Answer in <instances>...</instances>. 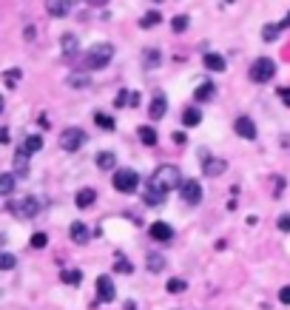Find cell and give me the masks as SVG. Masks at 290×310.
Segmentation results:
<instances>
[{"label": "cell", "instance_id": "1", "mask_svg": "<svg viewBox=\"0 0 290 310\" xmlns=\"http://www.w3.org/2000/svg\"><path fill=\"white\" fill-rule=\"evenodd\" d=\"M111 57H114L111 43H97V46H91V49L86 51L83 66H86V71H100V68H105L108 63H111Z\"/></svg>", "mask_w": 290, "mask_h": 310}, {"label": "cell", "instance_id": "2", "mask_svg": "<svg viewBox=\"0 0 290 310\" xmlns=\"http://www.w3.org/2000/svg\"><path fill=\"white\" fill-rule=\"evenodd\" d=\"M247 77H250L253 83H270V80L276 77V63H273L270 57H259V60L250 66Z\"/></svg>", "mask_w": 290, "mask_h": 310}, {"label": "cell", "instance_id": "3", "mask_svg": "<svg viewBox=\"0 0 290 310\" xmlns=\"http://www.w3.org/2000/svg\"><path fill=\"white\" fill-rule=\"evenodd\" d=\"M179 168L177 165H160V168L154 171V183L157 185H162L165 191H173V188H179L182 185V179H179Z\"/></svg>", "mask_w": 290, "mask_h": 310}, {"label": "cell", "instance_id": "4", "mask_svg": "<svg viewBox=\"0 0 290 310\" xmlns=\"http://www.w3.org/2000/svg\"><path fill=\"white\" fill-rule=\"evenodd\" d=\"M9 211L17 219H31V216L40 213V199L37 196H20V199H14L12 205H9Z\"/></svg>", "mask_w": 290, "mask_h": 310}, {"label": "cell", "instance_id": "5", "mask_svg": "<svg viewBox=\"0 0 290 310\" xmlns=\"http://www.w3.org/2000/svg\"><path fill=\"white\" fill-rule=\"evenodd\" d=\"M114 188L120 191V194H134L137 188H140V174L131 168H120L117 174H114Z\"/></svg>", "mask_w": 290, "mask_h": 310}, {"label": "cell", "instance_id": "6", "mask_svg": "<svg viewBox=\"0 0 290 310\" xmlns=\"http://www.w3.org/2000/svg\"><path fill=\"white\" fill-rule=\"evenodd\" d=\"M83 145H86V131H83V128H66V131L60 134V148L63 151L74 154V151H80Z\"/></svg>", "mask_w": 290, "mask_h": 310}, {"label": "cell", "instance_id": "7", "mask_svg": "<svg viewBox=\"0 0 290 310\" xmlns=\"http://www.w3.org/2000/svg\"><path fill=\"white\" fill-rule=\"evenodd\" d=\"M179 194H182V199H185L188 205H199V202H202V185H199L197 179H182Z\"/></svg>", "mask_w": 290, "mask_h": 310}, {"label": "cell", "instance_id": "8", "mask_svg": "<svg viewBox=\"0 0 290 310\" xmlns=\"http://www.w3.org/2000/svg\"><path fill=\"white\" fill-rule=\"evenodd\" d=\"M114 296H117V287H114L111 276H97V302H114Z\"/></svg>", "mask_w": 290, "mask_h": 310}, {"label": "cell", "instance_id": "9", "mask_svg": "<svg viewBox=\"0 0 290 310\" xmlns=\"http://www.w3.org/2000/svg\"><path fill=\"white\" fill-rule=\"evenodd\" d=\"M165 196H168V191L162 188V185H157L154 179H151V183L145 185V194H142V199H145V205L157 208V205H162V202H165Z\"/></svg>", "mask_w": 290, "mask_h": 310}, {"label": "cell", "instance_id": "10", "mask_svg": "<svg viewBox=\"0 0 290 310\" xmlns=\"http://www.w3.org/2000/svg\"><path fill=\"white\" fill-rule=\"evenodd\" d=\"M225 168H228L225 159L210 157V154H202V174L205 176H219V174H225Z\"/></svg>", "mask_w": 290, "mask_h": 310}, {"label": "cell", "instance_id": "11", "mask_svg": "<svg viewBox=\"0 0 290 310\" xmlns=\"http://www.w3.org/2000/svg\"><path fill=\"white\" fill-rule=\"evenodd\" d=\"M234 131L242 140H256V122H253L250 117H239V120L234 122Z\"/></svg>", "mask_w": 290, "mask_h": 310}, {"label": "cell", "instance_id": "12", "mask_svg": "<svg viewBox=\"0 0 290 310\" xmlns=\"http://www.w3.org/2000/svg\"><path fill=\"white\" fill-rule=\"evenodd\" d=\"M148 233H151L154 242H171L173 239V228L168 225V222H154V225L148 228Z\"/></svg>", "mask_w": 290, "mask_h": 310}, {"label": "cell", "instance_id": "13", "mask_svg": "<svg viewBox=\"0 0 290 310\" xmlns=\"http://www.w3.org/2000/svg\"><path fill=\"white\" fill-rule=\"evenodd\" d=\"M68 236H71V242H77V245H88L91 231H88L86 222H71V228H68Z\"/></svg>", "mask_w": 290, "mask_h": 310}, {"label": "cell", "instance_id": "14", "mask_svg": "<svg viewBox=\"0 0 290 310\" xmlns=\"http://www.w3.org/2000/svg\"><path fill=\"white\" fill-rule=\"evenodd\" d=\"M214 94H216V85L210 83V80H202V83L194 88V100H197V103H208V100H214Z\"/></svg>", "mask_w": 290, "mask_h": 310}, {"label": "cell", "instance_id": "15", "mask_svg": "<svg viewBox=\"0 0 290 310\" xmlns=\"http://www.w3.org/2000/svg\"><path fill=\"white\" fill-rule=\"evenodd\" d=\"M168 111V100L165 94H154V100H151V108H148V117L151 120H162Z\"/></svg>", "mask_w": 290, "mask_h": 310}, {"label": "cell", "instance_id": "16", "mask_svg": "<svg viewBox=\"0 0 290 310\" xmlns=\"http://www.w3.org/2000/svg\"><path fill=\"white\" fill-rule=\"evenodd\" d=\"M202 66L208 68V71H225L228 68V63H225L222 54H216V51H208V54L202 57Z\"/></svg>", "mask_w": 290, "mask_h": 310}, {"label": "cell", "instance_id": "17", "mask_svg": "<svg viewBox=\"0 0 290 310\" xmlns=\"http://www.w3.org/2000/svg\"><path fill=\"white\" fill-rule=\"evenodd\" d=\"M68 9H71V0H46V12L51 17H66Z\"/></svg>", "mask_w": 290, "mask_h": 310}, {"label": "cell", "instance_id": "18", "mask_svg": "<svg viewBox=\"0 0 290 310\" xmlns=\"http://www.w3.org/2000/svg\"><path fill=\"white\" fill-rule=\"evenodd\" d=\"M94 202H97V191H94V188H80V191H77V196H74L77 208H91Z\"/></svg>", "mask_w": 290, "mask_h": 310}, {"label": "cell", "instance_id": "19", "mask_svg": "<svg viewBox=\"0 0 290 310\" xmlns=\"http://www.w3.org/2000/svg\"><path fill=\"white\" fill-rule=\"evenodd\" d=\"M137 134H140L142 145H157V140H160V134H157L151 125H140V128H137Z\"/></svg>", "mask_w": 290, "mask_h": 310}, {"label": "cell", "instance_id": "20", "mask_svg": "<svg viewBox=\"0 0 290 310\" xmlns=\"http://www.w3.org/2000/svg\"><path fill=\"white\" fill-rule=\"evenodd\" d=\"M202 122V108H185L182 111V125L185 128H194Z\"/></svg>", "mask_w": 290, "mask_h": 310}, {"label": "cell", "instance_id": "21", "mask_svg": "<svg viewBox=\"0 0 290 310\" xmlns=\"http://www.w3.org/2000/svg\"><path fill=\"white\" fill-rule=\"evenodd\" d=\"M142 63H145V68H157L162 63V51L160 49H145L142 51Z\"/></svg>", "mask_w": 290, "mask_h": 310}, {"label": "cell", "instance_id": "22", "mask_svg": "<svg viewBox=\"0 0 290 310\" xmlns=\"http://www.w3.org/2000/svg\"><path fill=\"white\" fill-rule=\"evenodd\" d=\"M114 165H117V157H114L111 151H100V154H97V168H103V171H111Z\"/></svg>", "mask_w": 290, "mask_h": 310}, {"label": "cell", "instance_id": "23", "mask_svg": "<svg viewBox=\"0 0 290 310\" xmlns=\"http://www.w3.org/2000/svg\"><path fill=\"white\" fill-rule=\"evenodd\" d=\"M160 23H162V14H160V12H145V14L140 17V26H142V29H154V26H160Z\"/></svg>", "mask_w": 290, "mask_h": 310}, {"label": "cell", "instance_id": "24", "mask_svg": "<svg viewBox=\"0 0 290 310\" xmlns=\"http://www.w3.org/2000/svg\"><path fill=\"white\" fill-rule=\"evenodd\" d=\"M43 148V137H37V134H31V137H26V142H23V151L29 154H34V151H40Z\"/></svg>", "mask_w": 290, "mask_h": 310}, {"label": "cell", "instance_id": "25", "mask_svg": "<svg viewBox=\"0 0 290 310\" xmlns=\"http://www.w3.org/2000/svg\"><path fill=\"white\" fill-rule=\"evenodd\" d=\"M14 171H17L20 176H26V171H29V154L20 148L17 151V157H14Z\"/></svg>", "mask_w": 290, "mask_h": 310}, {"label": "cell", "instance_id": "26", "mask_svg": "<svg viewBox=\"0 0 290 310\" xmlns=\"http://www.w3.org/2000/svg\"><path fill=\"white\" fill-rule=\"evenodd\" d=\"M60 49H63V54H74L77 51V37L74 34H63V40H60Z\"/></svg>", "mask_w": 290, "mask_h": 310}, {"label": "cell", "instance_id": "27", "mask_svg": "<svg viewBox=\"0 0 290 310\" xmlns=\"http://www.w3.org/2000/svg\"><path fill=\"white\" fill-rule=\"evenodd\" d=\"M14 191V174H0V196H9Z\"/></svg>", "mask_w": 290, "mask_h": 310}, {"label": "cell", "instance_id": "28", "mask_svg": "<svg viewBox=\"0 0 290 310\" xmlns=\"http://www.w3.org/2000/svg\"><path fill=\"white\" fill-rule=\"evenodd\" d=\"M148 270H151V273H160V270H165V256L148 253Z\"/></svg>", "mask_w": 290, "mask_h": 310}, {"label": "cell", "instance_id": "29", "mask_svg": "<svg viewBox=\"0 0 290 310\" xmlns=\"http://www.w3.org/2000/svg\"><path fill=\"white\" fill-rule=\"evenodd\" d=\"M279 34H282V26H279V23H273V26L267 23L265 29H262V40H265V43H273Z\"/></svg>", "mask_w": 290, "mask_h": 310}, {"label": "cell", "instance_id": "30", "mask_svg": "<svg viewBox=\"0 0 290 310\" xmlns=\"http://www.w3.org/2000/svg\"><path fill=\"white\" fill-rule=\"evenodd\" d=\"M165 290H168V293H185V290H188V282L179 279V276H173V279H168Z\"/></svg>", "mask_w": 290, "mask_h": 310}, {"label": "cell", "instance_id": "31", "mask_svg": "<svg viewBox=\"0 0 290 310\" xmlns=\"http://www.w3.org/2000/svg\"><path fill=\"white\" fill-rule=\"evenodd\" d=\"M94 122H97L100 128H105V131H114V128H117V120L108 117V114H94Z\"/></svg>", "mask_w": 290, "mask_h": 310}, {"label": "cell", "instance_id": "32", "mask_svg": "<svg viewBox=\"0 0 290 310\" xmlns=\"http://www.w3.org/2000/svg\"><path fill=\"white\" fill-rule=\"evenodd\" d=\"M60 279L66 282V285H80V282H83V273H80V270H74V268H71V270H63V273H60Z\"/></svg>", "mask_w": 290, "mask_h": 310}, {"label": "cell", "instance_id": "33", "mask_svg": "<svg viewBox=\"0 0 290 310\" xmlns=\"http://www.w3.org/2000/svg\"><path fill=\"white\" fill-rule=\"evenodd\" d=\"M14 265H17L14 253H9V250H0V270H12Z\"/></svg>", "mask_w": 290, "mask_h": 310}, {"label": "cell", "instance_id": "34", "mask_svg": "<svg viewBox=\"0 0 290 310\" xmlns=\"http://www.w3.org/2000/svg\"><path fill=\"white\" fill-rule=\"evenodd\" d=\"M68 85H71V88H86V85H91V80H88V74H71V77H68Z\"/></svg>", "mask_w": 290, "mask_h": 310}, {"label": "cell", "instance_id": "35", "mask_svg": "<svg viewBox=\"0 0 290 310\" xmlns=\"http://www.w3.org/2000/svg\"><path fill=\"white\" fill-rule=\"evenodd\" d=\"M114 270H117V273H131V270H134V265H131V262L125 259L123 253H117V262H114Z\"/></svg>", "mask_w": 290, "mask_h": 310}, {"label": "cell", "instance_id": "36", "mask_svg": "<svg viewBox=\"0 0 290 310\" xmlns=\"http://www.w3.org/2000/svg\"><path fill=\"white\" fill-rule=\"evenodd\" d=\"M20 77H23V74H20V68H12V71H6V74H3V83H6L9 88H14V85L20 83Z\"/></svg>", "mask_w": 290, "mask_h": 310}, {"label": "cell", "instance_id": "37", "mask_svg": "<svg viewBox=\"0 0 290 310\" xmlns=\"http://www.w3.org/2000/svg\"><path fill=\"white\" fill-rule=\"evenodd\" d=\"M171 29L177 31V34H179V31H185L188 29V14H177V17L171 20Z\"/></svg>", "mask_w": 290, "mask_h": 310}, {"label": "cell", "instance_id": "38", "mask_svg": "<svg viewBox=\"0 0 290 310\" xmlns=\"http://www.w3.org/2000/svg\"><path fill=\"white\" fill-rule=\"evenodd\" d=\"M46 245H49V236H46V233H34V236H31V248H46Z\"/></svg>", "mask_w": 290, "mask_h": 310}, {"label": "cell", "instance_id": "39", "mask_svg": "<svg viewBox=\"0 0 290 310\" xmlns=\"http://www.w3.org/2000/svg\"><path fill=\"white\" fill-rule=\"evenodd\" d=\"M276 225H279V231H282V233H290V213H282Z\"/></svg>", "mask_w": 290, "mask_h": 310}, {"label": "cell", "instance_id": "40", "mask_svg": "<svg viewBox=\"0 0 290 310\" xmlns=\"http://www.w3.org/2000/svg\"><path fill=\"white\" fill-rule=\"evenodd\" d=\"M128 94H131V92H125V88H123V92L117 94V100H114V105H117V108H123V105L128 103Z\"/></svg>", "mask_w": 290, "mask_h": 310}, {"label": "cell", "instance_id": "41", "mask_svg": "<svg viewBox=\"0 0 290 310\" xmlns=\"http://www.w3.org/2000/svg\"><path fill=\"white\" fill-rule=\"evenodd\" d=\"M279 302H282V304H290V285H284L282 290H279Z\"/></svg>", "mask_w": 290, "mask_h": 310}, {"label": "cell", "instance_id": "42", "mask_svg": "<svg viewBox=\"0 0 290 310\" xmlns=\"http://www.w3.org/2000/svg\"><path fill=\"white\" fill-rule=\"evenodd\" d=\"M279 97H282V103L290 108V88H279Z\"/></svg>", "mask_w": 290, "mask_h": 310}, {"label": "cell", "instance_id": "43", "mask_svg": "<svg viewBox=\"0 0 290 310\" xmlns=\"http://www.w3.org/2000/svg\"><path fill=\"white\" fill-rule=\"evenodd\" d=\"M9 140H12V134H9V128H0V145H6Z\"/></svg>", "mask_w": 290, "mask_h": 310}, {"label": "cell", "instance_id": "44", "mask_svg": "<svg viewBox=\"0 0 290 310\" xmlns=\"http://www.w3.org/2000/svg\"><path fill=\"white\" fill-rule=\"evenodd\" d=\"M128 105H131V108H137V105H140V94H137V92L128 94Z\"/></svg>", "mask_w": 290, "mask_h": 310}, {"label": "cell", "instance_id": "45", "mask_svg": "<svg viewBox=\"0 0 290 310\" xmlns=\"http://www.w3.org/2000/svg\"><path fill=\"white\" fill-rule=\"evenodd\" d=\"M185 140H188V137L182 134V131H177V134H173V142H177V145H182V142H185Z\"/></svg>", "mask_w": 290, "mask_h": 310}, {"label": "cell", "instance_id": "46", "mask_svg": "<svg viewBox=\"0 0 290 310\" xmlns=\"http://www.w3.org/2000/svg\"><path fill=\"white\" fill-rule=\"evenodd\" d=\"M279 26H282V31H284V29H290V14H284V20H282Z\"/></svg>", "mask_w": 290, "mask_h": 310}, {"label": "cell", "instance_id": "47", "mask_svg": "<svg viewBox=\"0 0 290 310\" xmlns=\"http://www.w3.org/2000/svg\"><path fill=\"white\" fill-rule=\"evenodd\" d=\"M125 310H137V302H131V299H128V302H125Z\"/></svg>", "mask_w": 290, "mask_h": 310}, {"label": "cell", "instance_id": "48", "mask_svg": "<svg viewBox=\"0 0 290 310\" xmlns=\"http://www.w3.org/2000/svg\"><path fill=\"white\" fill-rule=\"evenodd\" d=\"M3 108H6V103H3V97H0V114H3Z\"/></svg>", "mask_w": 290, "mask_h": 310}, {"label": "cell", "instance_id": "49", "mask_svg": "<svg viewBox=\"0 0 290 310\" xmlns=\"http://www.w3.org/2000/svg\"><path fill=\"white\" fill-rule=\"evenodd\" d=\"M154 3H162V0H154Z\"/></svg>", "mask_w": 290, "mask_h": 310}, {"label": "cell", "instance_id": "50", "mask_svg": "<svg viewBox=\"0 0 290 310\" xmlns=\"http://www.w3.org/2000/svg\"><path fill=\"white\" fill-rule=\"evenodd\" d=\"M228 3H234V0H228Z\"/></svg>", "mask_w": 290, "mask_h": 310}]
</instances>
